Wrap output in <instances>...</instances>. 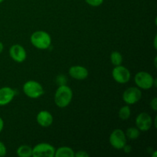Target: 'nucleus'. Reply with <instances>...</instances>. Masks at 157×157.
Returning a JSON list of instances; mask_svg holds the SVG:
<instances>
[{
  "mask_svg": "<svg viewBox=\"0 0 157 157\" xmlns=\"http://www.w3.org/2000/svg\"><path fill=\"white\" fill-rule=\"evenodd\" d=\"M73 98V91L71 88L66 84L60 85L55 94V103L57 107L64 108L71 104Z\"/></svg>",
  "mask_w": 157,
  "mask_h": 157,
  "instance_id": "obj_1",
  "label": "nucleus"
},
{
  "mask_svg": "<svg viewBox=\"0 0 157 157\" xmlns=\"http://www.w3.org/2000/svg\"><path fill=\"white\" fill-rule=\"evenodd\" d=\"M30 41L34 47L40 50H46L51 47L52 44L51 35L44 31H36L33 32L31 35Z\"/></svg>",
  "mask_w": 157,
  "mask_h": 157,
  "instance_id": "obj_2",
  "label": "nucleus"
},
{
  "mask_svg": "<svg viewBox=\"0 0 157 157\" xmlns=\"http://www.w3.org/2000/svg\"><path fill=\"white\" fill-rule=\"evenodd\" d=\"M136 85L140 89L149 90L153 86H156V80L152 76L151 74L147 71H140L134 77Z\"/></svg>",
  "mask_w": 157,
  "mask_h": 157,
  "instance_id": "obj_3",
  "label": "nucleus"
},
{
  "mask_svg": "<svg viewBox=\"0 0 157 157\" xmlns=\"http://www.w3.org/2000/svg\"><path fill=\"white\" fill-rule=\"evenodd\" d=\"M25 94L32 99H37L44 94V89L41 84L35 81H28L22 87Z\"/></svg>",
  "mask_w": 157,
  "mask_h": 157,
  "instance_id": "obj_4",
  "label": "nucleus"
},
{
  "mask_svg": "<svg viewBox=\"0 0 157 157\" xmlns=\"http://www.w3.org/2000/svg\"><path fill=\"white\" fill-rule=\"evenodd\" d=\"M55 148L50 144L41 143L32 148V156L34 157H54Z\"/></svg>",
  "mask_w": 157,
  "mask_h": 157,
  "instance_id": "obj_5",
  "label": "nucleus"
},
{
  "mask_svg": "<svg viewBox=\"0 0 157 157\" xmlns=\"http://www.w3.org/2000/svg\"><path fill=\"white\" fill-rule=\"evenodd\" d=\"M110 144L112 147L117 150H121L127 144V136L121 129H116L110 135Z\"/></svg>",
  "mask_w": 157,
  "mask_h": 157,
  "instance_id": "obj_6",
  "label": "nucleus"
},
{
  "mask_svg": "<svg viewBox=\"0 0 157 157\" xmlns=\"http://www.w3.org/2000/svg\"><path fill=\"white\" fill-rule=\"evenodd\" d=\"M142 98V92L137 87H128L123 94V100L128 105H132L139 102Z\"/></svg>",
  "mask_w": 157,
  "mask_h": 157,
  "instance_id": "obj_7",
  "label": "nucleus"
},
{
  "mask_svg": "<svg viewBox=\"0 0 157 157\" xmlns=\"http://www.w3.org/2000/svg\"><path fill=\"white\" fill-rule=\"evenodd\" d=\"M112 77L116 82L119 84H126L130 80V72L124 66H115L112 71Z\"/></svg>",
  "mask_w": 157,
  "mask_h": 157,
  "instance_id": "obj_8",
  "label": "nucleus"
},
{
  "mask_svg": "<svg viewBox=\"0 0 157 157\" xmlns=\"http://www.w3.org/2000/svg\"><path fill=\"white\" fill-rule=\"evenodd\" d=\"M153 118L149 113L143 112L136 118V126L140 131H148L153 126Z\"/></svg>",
  "mask_w": 157,
  "mask_h": 157,
  "instance_id": "obj_9",
  "label": "nucleus"
},
{
  "mask_svg": "<svg viewBox=\"0 0 157 157\" xmlns=\"http://www.w3.org/2000/svg\"><path fill=\"white\" fill-rule=\"evenodd\" d=\"M9 55L14 61L17 63H21L25 61L27 58V53L25 49L21 44H15L11 46L9 49Z\"/></svg>",
  "mask_w": 157,
  "mask_h": 157,
  "instance_id": "obj_10",
  "label": "nucleus"
},
{
  "mask_svg": "<svg viewBox=\"0 0 157 157\" xmlns=\"http://www.w3.org/2000/svg\"><path fill=\"white\" fill-rule=\"evenodd\" d=\"M68 73L72 78L78 81L85 80L89 75L88 70L81 65H75L69 68Z\"/></svg>",
  "mask_w": 157,
  "mask_h": 157,
  "instance_id": "obj_11",
  "label": "nucleus"
},
{
  "mask_svg": "<svg viewBox=\"0 0 157 157\" xmlns=\"http://www.w3.org/2000/svg\"><path fill=\"white\" fill-rule=\"evenodd\" d=\"M15 91L9 87L0 88V106H6L12 102L15 98Z\"/></svg>",
  "mask_w": 157,
  "mask_h": 157,
  "instance_id": "obj_12",
  "label": "nucleus"
},
{
  "mask_svg": "<svg viewBox=\"0 0 157 157\" xmlns=\"http://www.w3.org/2000/svg\"><path fill=\"white\" fill-rule=\"evenodd\" d=\"M36 121L42 127H48L53 124L54 118L52 113L47 110H41L37 114Z\"/></svg>",
  "mask_w": 157,
  "mask_h": 157,
  "instance_id": "obj_13",
  "label": "nucleus"
},
{
  "mask_svg": "<svg viewBox=\"0 0 157 157\" xmlns=\"http://www.w3.org/2000/svg\"><path fill=\"white\" fill-rule=\"evenodd\" d=\"M55 157H75V151L67 147H61L55 150Z\"/></svg>",
  "mask_w": 157,
  "mask_h": 157,
  "instance_id": "obj_14",
  "label": "nucleus"
},
{
  "mask_svg": "<svg viewBox=\"0 0 157 157\" xmlns=\"http://www.w3.org/2000/svg\"><path fill=\"white\" fill-rule=\"evenodd\" d=\"M17 155L19 157L32 156V148L28 145H21L17 149Z\"/></svg>",
  "mask_w": 157,
  "mask_h": 157,
  "instance_id": "obj_15",
  "label": "nucleus"
},
{
  "mask_svg": "<svg viewBox=\"0 0 157 157\" xmlns=\"http://www.w3.org/2000/svg\"><path fill=\"white\" fill-rule=\"evenodd\" d=\"M130 114H131V110H130V107L128 105L123 106L119 110L118 113V116H119L120 119L122 121H127L130 118Z\"/></svg>",
  "mask_w": 157,
  "mask_h": 157,
  "instance_id": "obj_16",
  "label": "nucleus"
},
{
  "mask_svg": "<svg viewBox=\"0 0 157 157\" xmlns=\"http://www.w3.org/2000/svg\"><path fill=\"white\" fill-rule=\"evenodd\" d=\"M126 136L131 140H135L140 136V130L137 127H130L127 130L125 133Z\"/></svg>",
  "mask_w": 157,
  "mask_h": 157,
  "instance_id": "obj_17",
  "label": "nucleus"
},
{
  "mask_svg": "<svg viewBox=\"0 0 157 157\" xmlns=\"http://www.w3.org/2000/svg\"><path fill=\"white\" fill-rule=\"evenodd\" d=\"M110 61L114 66L121 65L123 62V56L119 52H113L110 55Z\"/></svg>",
  "mask_w": 157,
  "mask_h": 157,
  "instance_id": "obj_18",
  "label": "nucleus"
},
{
  "mask_svg": "<svg viewBox=\"0 0 157 157\" xmlns=\"http://www.w3.org/2000/svg\"><path fill=\"white\" fill-rule=\"evenodd\" d=\"M89 6L93 7H98L104 2V0H84Z\"/></svg>",
  "mask_w": 157,
  "mask_h": 157,
  "instance_id": "obj_19",
  "label": "nucleus"
},
{
  "mask_svg": "<svg viewBox=\"0 0 157 157\" xmlns=\"http://www.w3.org/2000/svg\"><path fill=\"white\" fill-rule=\"evenodd\" d=\"M67 82V78L64 75H59V76L57 78V83L58 84V85H64L66 84Z\"/></svg>",
  "mask_w": 157,
  "mask_h": 157,
  "instance_id": "obj_20",
  "label": "nucleus"
},
{
  "mask_svg": "<svg viewBox=\"0 0 157 157\" xmlns=\"http://www.w3.org/2000/svg\"><path fill=\"white\" fill-rule=\"evenodd\" d=\"M7 153V149L5 144L2 141H0V157L5 156Z\"/></svg>",
  "mask_w": 157,
  "mask_h": 157,
  "instance_id": "obj_21",
  "label": "nucleus"
},
{
  "mask_svg": "<svg viewBox=\"0 0 157 157\" xmlns=\"http://www.w3.org/2000/svg\"><path fill=\"white\" fill-rule=\"evenodd\" d=\"M89 154L86 151L79 150L77 153H75V157H88Z\"/></svg>",
  "mask_w": 157,
  "mask_h": 157,
  "instance_id": "obj_22",
  "label": "nucleus"
},
{
  "mask_svg": "<svg viewBox=\"0 0 157 157\" xmlns=\"http://www.w3.org/2000/svg\"><path fill=\"white\" fill-rule=\"evenodd\" d=\"M150 107L154 111L157 110V98H154L151 101H150Z\"/></svg>",
  "mask_w": 157,
  "mask_h": 157,
  "instance_id": "obj_23",
  "label": "nucleus"
},
{
  "mask_svg": "<svg viewBox=\"0 0 157 157\" xmlns=\"http://www.w3.org/2000/svg\"><path fill=\"white\" fill-rule=\"evenodd\" d=\"M123 150H124V153H130V152H131V150H132V147H131V146L126 144V145L124 146V147H123Z\"/></svg>",
  "mask_w": 157,
  "mask_h": 157,
  "instance_id": "obj_24",
  "label": "nucleus"
},
{
  "mask_svg": "<svg viewBox=\"0 0 157 157\" xmlns=\"http://www.w3.org/2000/svg\"><path fill=\"white\" fill-rule=\"evenodd\" d=\"M3 128H4V121H3L2 118L0 117V133L2 131Z\"/></svg>",
  "mask_w": 157,
  "mask_h": 157,
  "instance_id": "obj_25",
  "label": "nucleus"
},
{
  "mask_svg": "<svg viewBox=\"0 0 157 157\" xmlns=\"http://www.w3.org/2000/svg\"><path fill=\"white\" fill-rule=\"evenodd\" d=\"M3 49H4V45H3L2 42H1V41H0V54L2 52Z\"/></svg>",
  "mask_w": 157,
  "mask_h": 157,
  "instance_id": "obj_26",
  "label": "nucleus"
},
{
  "mask_svg": "<svg viewBox=\"0 0 157 157\" xmlns=\"http://www.w3.org/2000/svg\"><path fill=\"white\" fill-rule=\"evenodd\" d=\"M156 39H157V37L155 36V38H154V48L155 49L157 48H156Z\"/></svg>",
  "mask_w": 157,
  "mask_h": 157,
  "instance_id": "obj_27",
  "label": "nucleus"
},
{
  "mask_svg": "<svg viewBox=\"0 0 157 157\" xmlns=\"http://www.w3.org/2000/svg\"><path fill=\"white\" fill-rule=\"evenodd\" d=\"M153 157H156V151H154V154L153 155Z\"/></svg>",
  "mask_w": 157,
  "mask_h": 157,
  "instance_id": "obj_28",
  "label": "nucleus"
},
{
  "mask_svg": "<svg viewBox=\"0 0 157 157\" xmlns=\"http://www.w3.org/2000/svg\"><path fill=\"white\" fill-rule=\"evenodd\" d=\"M4 1H5V0H0V4H1L2 2H3Z\"/></svg>",
  "mask_w": 157,
  "mask_h": 157,
  "instance_id": "obj_29",
  "label": "nucleus"
}]
</instances>
